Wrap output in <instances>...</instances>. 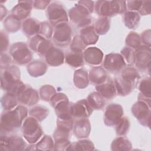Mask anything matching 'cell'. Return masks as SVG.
I'll return each mask as SVG.
<instances>
[{"mask_svg":"<svg viewBox=\"0 0 151 151\" xmlns=\"http://www.w3.org/2000/svg\"><path fill=\"white\" fill-rule=\"evenodd\" d=\"M27 114V107L22 105H19L11 110H5L1 114V134H8L18 130L26 119Z\"/></svg>","mask_w":151,"mask_h":151,"instance_id":"1","label":"cell"},{"mask_svg":"<svg viewBox=\"0 0 151 151\" xmlns=\"http://www.w3.org/2000/svg\"><path fill=\"white\" fill-rule=\"evenodd\" d=\"M140 76L137 70L132 65L124 67L119 76L116 77L114 80L116 91L120 96L130 94L137 85Z\"/></svg>","mask_w":151,"mask_h":151,"instance_id":"2","label":"cell"},{"mask_svg":"<svg viewBox=\"0 0 151 151\" xmlns=\"http://www.w3.org/2000/svg\"><path fill=\"white\" fill-rule=\"evenodd\" d=\"M1 69V88L7 93L16 95L24 86L20 81L19 69L15 65H9Z\"/></svg>","mask_w":151,"mask_h":151,"instance_id":"3","label":"cell"},{"mask_svg":"<svg viewBox=\"0 0 151 151\" xmlns=\"http://www.w3.org/2000/svg\"><path fill=\"white\" fill-rule=\"evenodd\" d=\"M94 9L99 15L104 17L123 14L126 11V1H98L95 4Z\"/></svg>","mask_w":151,"mask_h":151,"instance_id":"4","label":"cell"},{"mask_svg":"<svg viewBox=\"0 0 151 151\" xmlns=\"http://www.w3.org/2000/svg\"><path fill=\"white\" fill-rule=\"evenodd\" d=\"M22 132L25 139L31 144L37 142L42 134V130L38 121L31 116L24 120Z\"/></svg>","mask_w":151,"mask_h":151,"instance_id":"5","label":"cell"},{"mask_svg":"<svg viewBox=\"0 0 151 151\" xmlns=\"http://www.w3.org/2000/svg\"><path fill=\"white\" fill-rule=\"evenodd\" d=\"M90 14L91 13L89 10L80 1L68 12V15L71 22L78 27L83 28L89 26L91 23Z\"/></svg>","mask_w":151,"mask_h":151,"instance_id":"6","label":"cell"},{"mask_svg":"<svg viewBox=\"0 0 151 151\" xmlns=\"http://www.w3.org/2000/svg\"><path fill=\"white\" fill-rule=\"evenodd\" d=\"M47 17L52 26L68 22V16L65 8L58 2H51L47 7Z\"/></svg>","mask_w":151,"mask_h":151,"instance_id":"7","label":"cell"},{"mask_svg":"<svg viewBox=\"0 0 151 151\" xmlns=\"http://www.w3.org/2000/svg\"><path fill=\"white\" fill-rule=\"evenodd\" d=\"M9 54L15 63L26 64L30 63L32 53L25 43L19 42L13 44L9 48Z\"/></svg>","mask_w":151,"mask_h":151,"instance_id":"8","label":"cell"},{"mask_svg":"<svg viewBox=\"0 0 151 151\" xmlns=\"http://www.w3.org/2000/svg\"><path fill=\"white\" fill-rule=\"evenodd\" d=\"M132 112L140 123L145 126L150 127V104L138 100L132 107Z\"/></svg>","mask_w":151,"mask_h":151,"instance_id":"9","label":"cell"},{"mask_svg":"<svg viewBox=\"0 0 151 151\" xmlns=\"http://www.w3.org/2000/svg\"><path fill=\"white\" fill-rule=\"evenodd\" d=\"M72 30L67 23H62L54 27L53 42L59 47H65L71 41Z\"/></svg>","mask_w":151,"mask_h":151,"instance_id":"10","label":"cell"},{"mask_svg":"<svg viewBox=\"0 0 151 151\" xmlns=\"http://www.w3.org/2000/svg\"><path fill=\"white\" fill-rule=\"evenodd\" d=\"M1 150H23L27 147L25 142L18 136H1Z\"/></svg>","mask_w":151,"mask_h":151,"instance_id":"11","label":"cell"},{"mask_svg":"<svg viewBox=\"0 0 151 151\" xmlns=\"http://www.w3.org/2000/svg\"><path fill=\"white\" fill-rule=\"evenodd\" d=\"M18 101L24 105L31 106L39 101L38 92L28 85L24 84L17 94Z\"/></svg>","mask_w":151,"mask_h":151,"instance_id":"12","label":"cell"},{"mask_svg":"<svg viewBox=\"0 0 151 151\" xmlns=\"http://www.w3.org/2000/svg\"><path fill=\"white\" fill-rule=\"evenodd\" d=\"M151 51L150 47L146 45H141L135 51L134 64L137 68L145 71L150 68Z\"/></svg>","mask_w":151,"mask_h":151,"instance_id":"13","label":"cell"},{"mask_svg":"<svg viewBox=\"0 0 151 151\" xmlns=\"http://www.w3.org/2000/svg\"><path fill=\"white\" fill-rule=\"evenodd\" d=\"M103 67L109 72L118 73L126 67V63L122 55L110 53L105 56Z\"/></svg>","mask_w":151,"mask_h":151,"instance_id":"14","label":"cell"},{"mask_svg":"<svg viewBox=\"0 0 151 151\" xmlns=\"http://www.w3.org/2000/svg\"><path fill=\"white\" fill-rule=\"evenodd\" d=\"M28 47L29 48L41 56H44L47 51L53 47L52 43L40 35H37L31 38Z\"/></svg>","mask_w":151,"mask_h":151,"instance_id":"15","label":"cell"},{"mask_svg":"<svg viewBox=\"0 0 151 151\" xmlns=\"http://www.w3.org/2000/svg\"><path fill=\"white\" fill-rule=\"evenodd\" d=\"M123 115V109L120 105L110 104L107 106L104 113V123L108 126L116 125Z\"/></svg>","mask_w":151,"mask_h":151,"instance_id":"16","label":"cell"},{"mask_svg":"<svg viewBox=\"0 0 151 151\" xmlns=\"http://www.w3.org/2000/svg\"><path fill=\"white\" fill-rule=\"evenodd\" d=\"M33 7V1H18L11 11V15L18 21L26 19L29 15Z\"/></svg>","mask_w":151,"mask_h":151,"instance_id":"17","label":"cell"},{"mask_svg":"<svg viewBox=\"0 0 151 151\" xmlns=\"http://www.w3.org/2000/svg\"><path fill=\"white\" fill-rule=\"evenodd\" d=\"M73 103H70L68 99L63 100L54 106L55 112L58 119L61 120L73 119Z\"/></svg>","mask_w":151,"mask_h":151,"instance_id":"18","label":"cell"},{"mask_svg":"<svg viewBox=\"0 0 151 151\" xmlns=\"http://www.w3.org/2000/svg\"><path fill=\"white\" fill-rule=\"evenodd\" d=\"M93 109L88 104L87 100L78 101L73 105V117L77 119L87 118L91 115Z\"/></svg>","mask_w":151,"mask_h":151,"instance_id":"19","label":"cell"},{"mask_svg":"<svg viewBox=\"0 0 151 151\" xmlns=\"http://www.w3.org/2000/svg\"><path fill=\"white\" fill-rule=\"evenodd\" d=\"M84 60L88 64L97 65L100 64L103 58L102 51L96 47H88L83 52Z\"/></svg>","mask_w":151,"mask_h":151,"instance_id":"20","label":"cell"},{"mask_svg":"<svg viewBox=\"0 0 151 151\" xmlns=\"http://www.w3.org/2000/svg\"><path fill=\"white\" fill-rule=\"evenodd\" d=\"M97 92L106 99H111L116 94V89L114 81L110 77H107L106 80L96 86Z\"/></svg>","mask_w":151,"mask_h":151,"instance_id":"21","label":"cell"},{"mask_svg":"<svg viewBox=\"0 0 151 151\" xmlns=\"http://www.w3.org/2000/svg\"><path fill=\"white\" fill-rule=\"evenodd\" d=\"M46 63L51 66H58L64 63V55L63 51L57 48L52 47L44 55Z\"/></svg>","mask_w":151,"mask_h":151,"instance_id":"22","label":"cell"},{"mask_svg":"<svg viewBox=\"0 0 151 151\" xmlns=\"http://www.w3.org/2000/svg\"><path fill=\"white\" fill-rule=\"evenodd\" d=\"M90 123L87 118L80 119L77 120L73 127L74 135L80 139L87 137L90 134Z\"/></svg>","mask_w":151,"mask_h":151,"instance_id":"23","label":"cell"},{"mask_svg":"<svg viewBox=\"0 0 151 151\" xmlns=\"http://www.w3.org/2000/svg\"><path fill=\"white\" fill-rule=\"evenodd\" d=\"M80 32V37L86 45L94 44L98 40L99 36L96 32L94 27L92 25L83 28Z\"/></svg>","mask_w":151,"mask_h":151,"instance_id":"24","label":"cell"},{"mask_svg":"<svg viewBox=\"0 0 151 151\" xmlns=\"http://www.w3.org/2000/svg\"><path fill=\"white\" fill-rule=\"evenodd\" d=\"M105 70L100 66L94 67L91 69L88 75L90 81L94 85H99L104 83L107 78Z\"/></svg>","mask_w":151,"mask_h":151,"instance_id":"25","label":"cell"},{"mask_svg":"<svg viewBox=\"0 0 151 151\" xmlns=\"http://www.w3.org/2000/svg\"><path fill=\"white\" fill-rule=\"evenodd\" d=\"M40 29V24L34 18H27L22 23V31L27 37L37 35Z\"/></svg>","mask_w":151,"mask_h":151,"instance_id":"26","label":"cell"},{"mask_svg":"<svg viewBox=\"0 0 151 151\" xmlns=\"http://www.w3.org/2000/svg\"><path fill=\"white\" fill-rule=\"evenodd\" d=\"M47 70L46 64L40 60H35L31 62L28 67L27 70L32 77H37L44 74Z\"/></svg>","mask_w":151,"mask_h":151,"instance_id":"27","label":"cell"},{"mask_svg":"<svg viewBox=\"0 0 151 151\" xmlns=\"http://www.w3.org/2000/svg\"><path fill=\"white\" fill-rule=\"evenodd\" d=\"M89 83L88 75L86 70L81 68L76 70L74 74V83L76 87L83 89L86 88Z\"/></svg>","mask_w":151,"mask_h":151,"instance_id":"28","label":"cell"},{"mask_svg":"<svg viewBox=\"0 0 151 151\" xmlns=\"http://www.w3.org/2000/svg\"><path fill=\"white\" fill-rule=\"evenodd\" d=\"M65 62L70 66L77 68L82 66L84 64V58L83 53L73 52L71 51L67 52L64 57Z\"/></svg>","mask_w":151,"mask_h":151,"instance_id":"29","label":"cell"},{"mask_svg":"<svg viewBox=\"0 0 151 151\" xmlns=\"http://www.w3.org/2000/svg\"><path fill=\"white\" fill-rule=\"evenodd\" d=\"M140 19L139 12L135 11L126 12L123 17L124 23L129 29H135L139 24Z\"/></svg>","mask_w":151,"mask_h":151,"instance_id":"30","label":"cell"},{"mask_svg":"<svg viewBox=\"0 0 151 151\" xmlns=\"http://www.w3.org/2000/svg\"><path fill=\"white\" fill-rule=\"evenodd\" d=\"M87 101L93 110L101 109L105 104L104 98L98 92L90 93L87 97Z\"/></svg>","mask_w":151,"mask_h":151,"instance_id":"31","label":"cell"},{"mask_svg":"<svg viewBox=\"0 0 151 151\" xmlns=\"http://www.w3.org/2000/svg\"><path fill=\"white\" fill-rule=\"evenodd\" d=\"M111 149L112 150H130L132 149V144L126 138L119 137L112 142Z\"/></svg>","mask_w":151,"mask_h":151,"instance_id":"32","label":"cell"},{"mask_svg":"<svg viewBox=\"0 0 151 151\" xmlns=\"http://www.w3.org/2000/svg\"><path fill=\"white\" fill-rule=\"evenodd\" d=\"M94 28L97 35L106 34L110 28V20L107 17H101L96 21Z\"/></svg>","mask_w":151,"mask_h":151,"instance_id":"33","label":"cell"},{"mask_svg":"<svg viewBox=\"0 0 151 151\" xmlns=\"http://www.w3.org/2000/svg\"><path fill=\"white\" fill-rule=\"evenodd\" d=\"M17 98L16 95L6 93L1 99V104L5 110L13 109L17 105Z\"/></svg>","mask_w":151,"mask_h":151,"instance_id":"34","label":"cell"},{"mask_svg":"<svg viewBox=\"0 0 151 151\" xmlns=\"http://www.w3.org/2000/svg\"><path fill=\"white\" fill-rule=\"evenodd\" d=\"M48 110L44 106H37L34 107L29 111L30 116L35 118L38 122H42L48 115Z\"/></svg>","mask_w":151,"mask_h":151,"instance_id":"35","label":"cell"},{"mask_svg":"<svg viewBox=\"0 0 151 151\" xmlns=\"http://www.w3.org/2000/svg\"><path fill=\"white\" fill-rule=\"evenodd\" d=\"M94 148L93 143L88 140H81L76 143H71L68 150H92Z\"/></svg>","mask_w":151,"mask_h":151,"instance_id":"36","label":"cell"},{"mask_svg":"<svg viewBox=\"0 0 151 151\" xmlns=\"http://www.w3.org/2000/svg\"><path fill=\"white\" fill-rule=\"evenodd\" d=\"M141 38L139 34L134 32H130L126 38V45L132 49L136 50L141 46Z\"/></svg>","mask_w":151,"mask_h":151,"instance_id":"37","label":"cell"},{"mask_svg":"<svg viewBox=\"0 0 151 151\" xmlns=\"http://www.w3.org/2000/svg\"><path fill=\"white\" fill-rule=\"evenodd\" d=\"M20 27V21L15 19L11 15L8 16L4 21V27L8 32H15L19 29Z\"/></svg>","mask_w":151,"mask_h":151,"instance_id":"38","label":"cell"},{"mask_svg":"<svg viewBox=\"0 0 151 151\" xmlns=\"http://www.w3.org/2000/svg\"><path fill=\"white\" fill-rule=\"evenodd\" d=\"M130 122L126 117H122L116 124V134L119 136L126 135L129 129Z\"/></svg>","mask_w":151,"mask_h":151,"instance_id":"39","label":"cell"},{"mask_svg":"<svg viewBox=\"0 0 151 151\" xmlns=\"http://www.w3.org/2000/svg\"><path fill=\"white\" fill-rule=\"evenodd\" d=\"M54 147V143L52 137L50 136L45 135L42 139L36 145V150H50Z\"/></svg>","mask_w":151,"mask_h":151,"instance_id":"40","label":"cell"},{"mask_svg":"<svg viewBox=\"0 0 151 151\" xmlns=\"http://www.w3.org/2000/svg\"><path fill=\"white\" fill-rule=\"evenodd\" d=\"M150 77L143 79L139 86V90L140 91V95L146 97L150 99Z\"/></svg>","mask_w":151,"mask_h":151,"instance_id":"41","label":"cell"},{"mask_svg":"<svg viewBox=\"0 0 151 151\" xmlns=\"http://www.w3.org/2000/svg\"><path fill=\"white\" fill-rule=\"evenodd\" d=\"M55 93V88L50 85H44L41 87L40 90V97L44 101H50Z\"/></svg>","mask_w":151,"mask_h":151,"instance_id":"42","label":"cell"},{"mask_svg":"<svg viewBox=\"0 0 151 151\" xmlns=\"http://www.w3.org/2000/svg\"><path fill=\"white\" fill-rule=\"evenodd\" d=\"M53 34V29L52 25L48 22L44 21L40 23V29L39 35L43 38L49 40Z\"/></svg>","mask_w":151,"mask_h":151,"instance_id":"43","label":"cell"},{"mask_svg":"<svg viewBox=\"0 0 151 151\" xmlns=\"http://www.w3.org/2000/svg\"><path fill=\"white\" fill-rule=\"evenodd\" d=\"M86 45L82 41L80 35H76L70 44V50L73 52H77L83 53L85 50Z\"/></svg>","mask_w":151,"mask_h":151,"instance_id":"44","label":"cell"},{"mask_svg":"<svg viewBox=\"0 0 151 151\" xmlns=\"http://www.w3.org/2000/svg\"><path fill=\"white\" fill-rule=\"evenodd\" d=\"M121 54L124 60L129 64L133 65L135 61V51L129 47L124 48L121 51Z\"/></svg>","mask_w":151,"mask_h":151,"instance_id":"45","label":"cell"},{"mask_svg":"<svg viewBox=\"0 0 151 151\" xmlns=\"http://www.w3.org/2000/svg\"><path fill=\"white\" fill-rule=\"evenodd\" d=\"M70 144L71 143L69 142L68 139H60L56 140H55L54 143V150H67Z\"/></svg>","mask_w":151,"mask_h":151,"instance_id":"46","label":"cell"},{"mask_svg":"<svg viewBox=\"0 0 151 151\" xmlns=\"http://www.w3.org/2000/svg\"><path fill=\"white\" fill-rule=\"evenodd\" d=\"M143 3V1H126V9L128 11H139Z\"/></svg>","mask_w":151,"mask_h":151,"instance_id":"47","label":"cell"},{"mask_svg":"<svg viewBox=\"0 0 151 151\" xmlns=\"http://www.w3.org/2000/svg\"><path fill=\"white\" fill-rule=\"evenodd\" d=\"M67 99H68V97L64 93H55L53 96V97L51 99L50 103H51V105L53 107H54V106L56 104H57L58 103Z\"/></svg>","mask_w":151,"mask_h":151,"instance_id":"48","label":"cell"},{"mask_svg":"<svg viewBox=\"0 0 151 151\" xmlns=\"http://www.w3.org/2000/svg\"><path fill=\"white\" fill-rule=\"evenodd\" d=\"M150 4L151 1H143L142 5L139 11V12L142 15H148L150 14Z\"/></svg>","mask_w":151,"mask_h":151,"instance_id":"49","label":"cell"},{"mask_svg":"<svg viewBox=\"0 0 151 151\" xmlns=\"http://www.w3.org/2000/svg\"><path fill=\"white\" fill-rule=\"evenodd\" d=\"M8 45V38L7 35L2 31H1V52H3L6 50Z\"/></svg>","mask_w":151,"mask_h":151,"instance_id":"50","label":"cell"},{"mask_svg":"<svg viewBox=\"0 0 151 151\" xmlns=\"http://www.w3.org/2000/svg\"><path fill=\"white\" fill-rule=\"evenodd\" d=\"M141 41L147 47H150V29H147L143 32L141 35Z\"/></svg>","mask_w":151,"mask_h":151,"instance_id":"51","label":"cell"},{"mask_svg":"<svg viewBox=\"0 0 151 151\" xmlns=\"http://www.w3.org/2000/svg\"><path fill=\"white\" fill-rule=\"evenodd\" d=\"M51 3L50 1H34L33 7L38 9H44Z\"/></svg>","mask_w":151,"mask_h":151,"instance_id":"52","label":"cell"},{"mask_svg":"<svg viewBox=\"0 0 151 151\" xmlns=\"http://www.w3.org/2000/svg\"><path fill=\"white\" fill-rule=\"evenodd\" d=\"M11 58L6 54L1 53V68H5L10 65Z\"/></svg>","mask_w":151,"mask_h":151,"instance_id":"53","label":"cell"},{"mask_svg":"<svg viewBox=\"0 0 151 151\" xmlns=\"http://www.w3.org/2000/svg\"><path fill=\"white\" fill-rule=\"evenodd\" d=\"M6 9L5 7L3 6L2 5H1V19L2 20L4 16H5L6 14Z\"/></svg>","mask_w":151,"mask_h":151,"instance_id":"54","label":"cell"}]
</instances>
